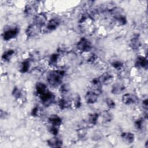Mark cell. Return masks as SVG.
Listing matches in <instances>:
<instances>
[{"label":"cell","mask_w":148,"mask_h":148,"mask_svg":"<svg viewBox=\"0 0 148 148\" xmlns=\"http://www.w3.org/2000/svg\"><path fill=\"white\" fill-rule=\"evenodd\" d=\"M98 79L101 84H108V83H109L110 82H112V80L113 79V76L110 73L106 72V73H104L103 74H102L99 77H98Z\"/></svg>","instance_id":"2e32d148"},{"label":"cell","mask_w":148,"mask_h":148,"mask_svg":"<svg viewBox=\"0 0 148 148\" xmlns=\"http://www.w3.org/2000/svg\"><path fill=\"white\" fill-rule=\"evenodd\" d=\"M38 9V5L36 2H29L25 6L24 13L28 16H32L37 12Z\"/></svg>","instance_id":"52a82bcc"},{"label":"cell","mask_w":148,"mask_h":148,"mask_svg":"<svg viewBox=\"0 0 148 148\" xmlns=\"http://www.w3.org/2000/svg\"><path fill=\"white\" fill-rule=\"evenodd\" d=\"M6 116V112H3V110H1V117L3 118V117H5Z\"/></svg>","instance_id":"836d02e7"},{"label":"cell","mask_w":148,"mask_h":148,"mask_svg":"<svg viewBox=\"0 0 148 148\" xmlns=\"http://www.w3.org/2000/svg\"><path fill=\"white\" fill-rule=\"evenodd\" d=\"M141 45V42L140 40L139 35L135 34L130 40V46L134 50H136L139 49Z\"/></svg>","instance_id":"8fae6325"},{"label":"cell","mask_w":148,"mask_h":148,"mask_svg":"<svg viewBox=\"0 0 148 148\" xmlns=\"http://www.w3.org/2000/svg\"><path fill=\"white\" fill-rule=\"evenodd\" d=\"M101 92V88H95L94 90L88 91L87 92L86 96H85V99L87 103L92 104L96 102L98 100V97L99 95Z\"/></svg>","instance_id":"3957f363"},{"label":"cell","mask_w":148,"mask_h":148,"mask_svg":"<svg viewBox=\"0 0 148 148\" xmlns=\"http://www.w3.org/2000/svg\"><path fill=\"white\" fill-rule=\"evenodd\" d=\"M14 54V50L9 49L6 50L2 55V58L4 61H9Z\"/></svg>","instance_id":"cb8c5ba5"},{"label":"cell","mask_w":148,"mask_h":148,"mask_svg":"<svg viewBox=\"0 0 148 148\" xmlns=\"http://www.w3.org/2000/svg\"><path fill=\"white\" fill-rule=\"evenodd\" d=\"M46 22H47L46 15L43 13H40L36 15V16L34 18L33 23L38 25V27L42 28L43 26H44L46 24Z\"/></svg>","instance_id":"30bf717a"},{"label":"cell","mask_w":148,"mask_h":148,"mask_svg":"<svg viewBox=\"0 0 148 148\" xmlns=\"http://www.w3.org/2000/svg\"><path fill=\"white\" fill-rule=\"evenodd\" d=\"M48 121L51 126L58 128H59V127L61 125L62 123V120L61 117L56 114L50 116L48 119Z\"/></svg>","instance_id":"5bb4252c"},{"label":"cell","mask_w":148,"mask_h":148,"mask_svg":"<svg viewBox=\"0 0 148 148\" xmlns=\"http://www.w3.org/2000/svg\"><path fill=\"white\" fill-rule=\"evenodd\" d=\"M77 49L81 52L86 53L91 50L92 48V45L91 42L86 38H81L76 45Z\"/></svg>","instance_id":"277c9868"},{"label":"cell","mask_w":148,"mask_h":148,"mask_svg":"<svg viewBox=\"0 0 148 148\" xmlns=\"http://www.w3.org/2000/svg\"><path fill=\"white\" fill-rule=\"evenodd\" d=\"M47 144L51 147H60L62 146V142L58 138H54L47 140Z\"/></svg>","instance_id":"ac0fdd59"},{"label":"cell","mask_w":148,"mask_h":148,"mask_svg":"<svg viewBox=\"0 0 148 148\" xmlns=\"http://www.w3.org/2000/svg\"><path fill=\"white\" fill-rule=\"evenodd\" d=\"M39 112H40V109H39V107L35 106V107L32 110L31 114H32V115L33 116H38Z\"/></svg>","instance_id":"d6a6232c"},{"label":"cell","mask_w":148,"mask_h":148,"mask_svg":"<svg viewBox=\"0 0 148 148\" xmlns=\"http://www.w3.org/2000/svg\"><path fill=\"white\" fill-rule=\"evenodd\" d=\"M111 15L116 21L120 25H124L127 23L126 18L124 14L123 10L120 8L115 7L110 10Z\"/></svg>","instance_id":"7a4b0ae2"},{"label":"cell","mask_w":148,"mask_h":148,"mask_svg":"<svg viewBox=\"0 0 148 148\" xmlns=\"http://www.w3.org/2000/svg\"><path fill=\"white\" fill-rule=\"evenodd\" d=\"M106 103L108 106V107L110 109H113L115 108L116 106V103L114 102V101L110 98H108L106 100Z\"/></svg>","instance_id":"4dcf8cb0"},{"label":"cell","mask_w":148,"mask_h":148,"mask_svg":"<svg viewBox=\"0 0 148 148\" xmlns=\"http://www.w3.org/2000/svg\"><path fill=\"white\" fill-rule=\"evenodd\" d=\"M71 105V101H69V100H68L67 99H66L64 97L61 98L59 102H58V105L60 108H61V109H66L68 108L69 107V106Z\"/></svg>","instance_id":"44dd1931"},{"label":"cell","mask_w":148,"mask_h":148,"mask_svg":"<svg viewBox=\"0 0 148 148\" xmlns=\"http://www.w3.org/2000/svg\"><path fill=\"white\" fill-rule=\"evenodd\" d=\"M60 58V56L58 54H52L49 58V64L51 66H56Z\"/></svg>","instance_id":"4316f807"},{"label":"cell","mask_w":148,"mask_h":148,"mask_svg":"<svg viewBox=\"0 0 148 148\" xmlns=\"http://www.w3.org/2000/svg\"><path fill=\"white\" fill-rule=\"evenodd\" d=\"M42 103L45 106H49L54 101L55 95L49 90L39 96Z\"/></svg>","instance_id":"5b68a950"},{"label":"cell","mask_w":148,"mask_h":148,"mask_svg":"<svg viewBox=\"0 0 148 148\" xmlns=\"http://www.w3.org/2000/svg\"><path fill=\"white\" fill-rule=\"evenodd\" d=\"M64 75L65 72L62 70L53 71L48 74L47 82L53 87H58L62 83Z\"/></svg>","instance_id":"6da1fadb"},{"label":"cell","mask_w":148,"mask_h":148,"mask_svg":"<svg viewBox=\"0 0 148 148\" xmlns=\"http://www.w3.org/2000/svg\"><path fill=\"white\" fill-rule=\"evenodd\" d=\"M12 95L15 99L18 100L23 98V96H24V93L22 90L20 89L17 87H15L13 90Z\"/></svg>","instance_id":"7402d4cb"},{"label":"cell","mask_w":148,"mask_h":148,"mask_svg":"<svg viewBox=\"0 0 148 148\" xmlns=\"http://www.w3.org/2000/svg\"><path fill=\"white\" fill-rule=\"evenodd\" d=\"M60 24V20L57 18H53L50 20L46 25V28L50 31L55 30Z\"/></svg>","instance_id":"4fadbf2b"},{"label":"cell","mask_w":148,"mask_h":148,"mask_svg":"<svg viewBox=\"0 0 148 148\" xmlns=\"http://www.w3.org/2000/svg\"><path fill=\"white\" fill-rule=\"evenodd\" d=\"M41 28L32 23L30 24L27 28L25 34L28 37L31 38L36 36L40 31Z\"/></svg>","instance_id":"9c48e42d"},{"label":"cell","mask_w":148,"mask_h":148,"mask_svg":"<svg viewBox=\"0 0 148 148\" xmlns=\"http://www.w3.org/2000/svg\"><path fill=\"white\" fill-rule=\"evenodd\" d=\"M121 137L123 140L128 144L132 143L135 139L134 135L130 132H125L121 134Z\"/></svg>","instance_id":"9a60e30c"},{"label":"cell","mask_w":148,"mask_h":148,"mask_svg":"<svg viewBox=\"0 0 148 148\" xmlns=\"http://www.w3.org/2000/svg\"><path fill=\"white\" fill-rule=\"evenodd\" d=\"M60 91L61 92V93L64 95H65L66 94H67L69 91V87L68 86V84H62L61 86L60 87Z\"/></svg>","instance_id":"f546056e"},{"label":"cell","mask_w":148,"mask_h":148,"mask_svg":"<svg viewBox=\"0 0 148 148\" xmlns=\"http://www.w3.org/2000/svg\"><path fill=\"white\" fill-rule=\"evenodd\" d=\"M135 65L138 68L147 69L148 66V62L147 58L143 56H139L136 60Z\"/></svg>","instance_id":"7c38bea8"},{"label":"cell","mask_w":148,"mask_h":148,"mask_svg":"<svg viewBox=\"0 0 148 148\" xmlns=\"http://www.w3.org/2000/svg\"><path fill=\"white\" fill-rule=\"evenodd\" d=\"M35 90L37 95L40 96V95L43 94L49 90L47 89V87L46 84H45L43 83L39 82V83H37V84H36Z\"/></svg>","instance_id":"e0dca14e"},{"label":"cell","mask_w":148,"mask_h":148,"mask_svg":"<svg viewBox=\"0 0 148 148\" xmlns=\"http://www.w3.org/2000/svg\"><path fill=\"white\" fill-rule=\"evenodd\" d=\"M135 127H136L137 129L142 130L144 128L145 125V120L141 118V119H138L135 122Z\"/></svg>","instance_id":"83f0119b"},{"label":"cell","mask_w":148,"mask_h":148,"mask_svg":"<svg viewBox=\"0 0 148 148\" xmlns=\"http://www.w3.org/2000/svg\"><path fill=\"white\" fill-rule=\"evenodd\" d=\"M122 101L124 104L127 105L135 104L138 102V98L134 94L126 93L123 96Z\"/></svg>","instance_id":"ba28073f"},{"label":"cell","mask_w":148,"mask_h":148,"mask_svg":"<svg viewBox=\"0 0 148 148\" xmlns=\"http://www.w3.org/2000/svg\"><path fill=\"white\" fill-rule=\"evenodd\" d=\"M98 117H99V115L96 113L90 114L87 119L88 124L91 125H95L98 121Z\"/></svg>","instance_id":"603a6c76"},{"label":"cell","mask_w":148,"mask_h":148,"mask_svg":"<svg viewBox=\"0 0 148 148\" xmlns=\"http://www.w3.org/2000/svg\"><path fill=\"white\" fill-rule=\"evenodd\" d=\"M71 105L75 108H79L81 105V98L79 94H75L72 97L71 99Z\"/></svg>","instance_id":"ffe728a7"},{"label":"cell","mask_w":148,"mask_h":148,"mask_svg":"<svg viewBox=\"0 0 148 148\" xmlns=\"http://www.w3.org/2000/svg\"><path fill=\"white\" fill-rule=\"evenodd\" d=\"M101 117L102 118L103 121L105 123H109L110 122L112 121V120L113 119V116L112 114L108 112V111H104L101 114Z\"/></svg>","instance_id":"484cf974"},{"label":"cell","mask_w":148,"mask_h":148,"mask_svg":"<svg viewBox=\"0 0 148 148\" xmlns=\"http://www.w3.org/2000/svg\"><path fill=\"white\" fill-rule=\"evenodd\" d=\"M29 67H30V61L26 60L21 63L20 71L23 73H26L29 70Z\"/></svg>","instance_id":"d4e9b609"},{"label":"cell","mask_w":148,"mask_h":148,"mask_svg":"<svg viewBox=\"0 0 148 148\" xmlns=\"http://www.w3.org/2000/svg\"><path fill=\"white\" fill-rule=\"evenodd\" d=\"M50 132L53 134V135H57L58 133V127H53L51 126V127L49 129Z\"/></svg>","instance_id":"1f68e13d"},{"label":"cell","mask_w":148,"mask_h":148,"mask_svg":"<svg viewBox=\"0 0 148 148\" xmlns=\"http://www.w3.org/2000/svg\"><path fill=\"white\" fill-rule=\"evenodd\" d=\"M112 66L116 69V70H121L123 67V63L120 61H118V60H116L114 61H113L112 63Z\"/></svg>","instance_id":"f1b7e54d"},{"label":"cell","mask_w":148,"mask_h":148,"mask_svg":"<svg viewBox=\"0 0 148 148\" xmlns=\"http://www.w3.org/2000/svg\"><path fill=\"white\" fill-rule=\"evenodd\" d=\"M125 90V87L123 84L117 83L113 86L111 91L114 94H120L123 92H124Z\"/></svg>","instance_id":"d6986e66"},{"label":"cell","mask_w":148,"mask_h":148,"mask_svg":"<svg viewBox=\"0 0 148 148\" xmlns=\"http://www.w3.org/2000/svg\"><path fill=\"white\" fill-rule=\"evenodd\" d=\"M18 32L19 29L17 27L9 28L3 32L2 36L5 40L8 41L17 36Z\"/></svg>","instance_id":"8992f818"}]
</instances>
